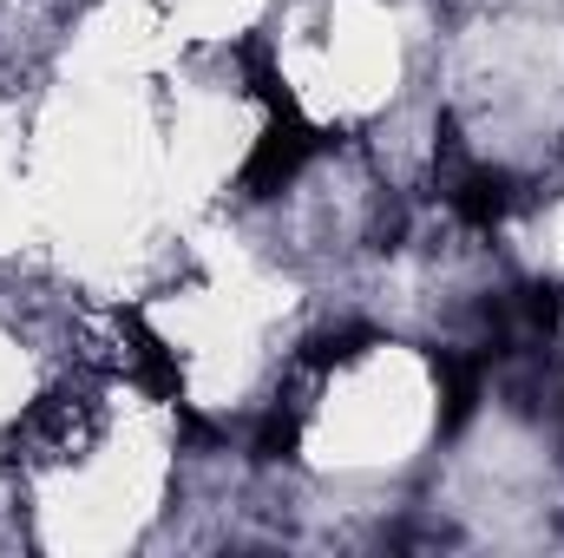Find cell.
<instances>
[{
	"mask_svg": "<svg viewBox=\"0 0 564 558\" xmlns=\"http://www.w3.org/2000/svg\"><path fill=\"white\" fill-rule=\"evenodd\" d=\"M446 197H453L459 224L492 230V224H506V211H512V178L492 171V164H459V171L446 178Z\"/></svg>",
	"mask_w": 564,
	"mask_h": 558,
	"instance_id": "3957f363",
	"label": "cell"
},
{
	"mask_svg": "<svg viewBox=\"0 0 564 558\" xmlns=\"http://www.w3.org/2000/svg\"><path fill=\"white\" fill-rule=\"evenodd\" d=\"M295 415H270L263 427H257V460H289L295 453Z\"/></svg>",
	"mask_w": 564,
	"mask_h": 558,
	"instance_id": "8992f818",
	"label": "cell"
},
{
	"mask_svg": "<svg viewBox=\"0 0 564 558\" xmlns=\"http://www.w3.org/2000/svg\"><path fill=\"white\" fill-rule=\"evenodd\" d=\"M375 342H381L375 329H341V335H322V342H308V368H348V362H361Z\"/></svg>",
	"mask_w": 564,
	"mask_h": 558,
	"instance_id": "5b68a950",
	"label": "cell"
},
{
	"mask_svg": "<svg viewBox=\"0 0 564 558\" xmlns=\"http://www.w3.org/2000/svg\"><path fill=\"white\" fill-rule=\"evenodd\" d=\"M426 368H433V388H440V433H459L479 408V362L453 355V348H433Z\"/></svg>",
	"mask_w": 564,
	"mask_h": 558,
	"instance_id": "277c9868",
	"label": "cell"
},
{
	"mask_svg": "<svg viewBox=\"0 0 564 558\" xmlns=\"http://www.w3.org/2000/svg\"><path fill=\"white\" fill-rule=\"evenodd\" d=\"M328 132H315L308 119H302V106H276L270 112V126H263V139L250 144V158H243V171H237V184L250 191V197H276L289 191L295 178H302V164L315 158V151H328Z\"/></svg>",
	"mask_w": 564,
	"mask_h": 558,
	"instance_id": "6da1fadb",
	"label": "cell"
},
{
	"mask_svg": "<svg viewBox=\"0 0 564 558\" xmlns=\"http://www.w3.org/2000/svg\"><path fill=\"white\" fill-rule=\"evenodd\" d=\"M525 315H532V329H558L564 289L558 282H532V289H525Z\"/></svg>",
	"mask_w": 564,
	"mask_h": 558,
	"instance_id": "52a82bcc",
	"label": "cell"
},
{
	"mask_svg": "<svg viewBox=\"0 0 564 558\" xmlns=\"http://www.w3.org/2000/svg\"><path fill=\"white\" fill-rule=\"evenodd\" d=\"M119 329H126V342H132V368H139V382H144V395L151 401H164V408H177L184 401V368H177V348L144 322L139 309H126L119 315Z\"/></svg>",
	"mask_w": 564,
	"mask_h": 558,
	"instance_id": "7a4b0ae2",
	"label": "cell"
}]
</instances>
